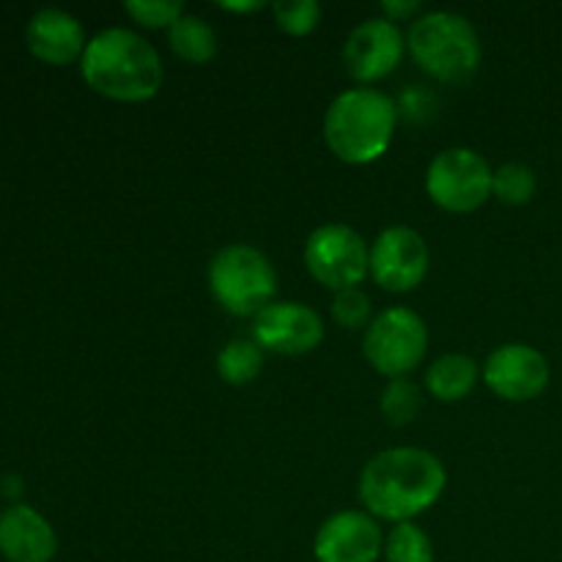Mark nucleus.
Returning a JSON list of instances; mask_svg holds the SVG:
<instances>
[{
    "mask_svg": "<svg viewBox=\"0 0 562 562\" xmlns=\"http://www.w3.org/2000/svg\"><path fill=\"white\" fill-rule=\"evenodd\" d=\"M448 472L423 448L382 450L360 475V499L373 519L404 525L442 497Z\"/></svg>",
    "mask_w": 562,
    "mask_h": 562,
    "instance_id": "f257e3e1",
    "label": "nucleus"
},
{
    "mask_svg": "<svg viewBox=\"0 0 562 562\" xmlns=\"http://www.w3.org/2000/svg\"><path fill=\"white\" fill-rule=\"evenodd\" d=\"M82 80L115 102H146L162 86V58L130 27H108L88 42L80 58Z\"/></svg>",
    "mask_w": 562,
    "mask_h": 562,
    "instance_id": "f03ea898",
    "label": "nucleus"
},
{
    "mask_svg": "<svg viewBox=\"0 0 562 562\" xmlns=\"http://www.w3.org/2000/svg\"><path fill=\"white\" fill-rule=\"evenodd\" d=\"M393 99L376 88H349L333 99L324 115V140L329 151L349 165H368L382 157L393 143Z\"/></svg>",
    "mask_w": 562,
    "mask_h": 562,
    "instance_id": "7ed1b4c3",
    "label": "nucleus"
},
{
    "mask_svg": "<svg viewBox=\"0 0 562 562\" xmlns=\"http://www.w3.org/2000/svg\"><path fill=\"white\" fill-rule=\"evenodd\" d=\"M412 58L442 82H467L481 66V38L467 16L431 11L412 22L406 36Z\"/></svg>",
    "mask_w": 562,
    "mask_h": 562,
    "instance_id": "20e7f679",
    "label": "nucleus"
},
{
    "mask_svg": "<svg viewBox=\"0 0 562 562\" xmlns=\"http://www.w3.org/2000/svg\"><path fill=\"white\" fill-rule=\"evenodd\" d=\"M209 289L234 316H258L278 294V272L256 247L228 245L209 263Z\"/></svg>",
    "mask_w": 562,
    "mask_h": 562,
    "instance_id": "39448f33",
    "label": "nucleus"
},
{
    "mask_svg": "<svg viewBox=\"0 0 562 562\" xmlns=\"http://www.w3.org/2000/svg\"><path fill=\"white\" fill-rule=\"evenodd\" d=\"M428 349L426 322L409 307H387L366 329V360L387 379H404L415 371Z\"/></svg>",
    "mask_w": 562,
    "mask_h": 562,
    "instance_id": "423d86ee",
    "label": "nucleus"
},
{
    "mask_svg": "<svg viewBox=\"0 0 562 562\" xmlns=\"http://www.w3.org/2000/svg\"><path fill=\"white\" fill-rule=\"evenodd\" d=\"M305 267L327 289H357L371 272V250L355 228L329 223L307 236Z\"/></svg>",
    "mask_w": 562,
    "mask_h": 562,
    "instance_id": "0eeeda50",
    "label": "nucleus"
},
{
    "mask_svg": "<svg viewBox=\"0 0 562 562\" xmlns=\"http://www.w3.org/2000/svg\"><path fill=\"white\" fill-rule=\"evenodd\" d=\"M492 176L486 159L472 148H448L428 165L426 190L437 206L448 212H475L492 195Z\"/></svg>",
    "mask_w": 562,
    "mask_h": 562,
    "instance_id": "6e6552de",
    "label": "nucleus"
},
{
    "mask_svg": "<svg viewBox=\"0 0 562 562\" xmlns=\"http://www.w3.org/2000/svg\"><path fill=\"white\" fill-rule=\"evenodd\" d=\"M428 272V245L415 228L382 231L371 247V278L393 294L417 289Z\"/></svg>",
    "mask_w": 562,
    "mask_h": 562,
    "instance_id": "1a4fd4ad",
    "label": "nucleus"
},
{
    "mask_svg": "<svg viewBox=\"0 0 562 562\" xmlns=\"http://www.w3.org/2000/svg\"><path fill=\"white\" fill-rule=\"evenodd\" d=\"M483 379L494 395L521 404L543 395L552 379V368L536 346L505 344L488 355Z\"/></svg>",
    "mask_w": 562,
    "mask_h": 562,
    "instance_id": "9d476101",
    "label": "nucleus"
},
{
    "mask_svg": "<svg viewBox=\"0 0 562 562\" xmlns=\"http://www.w3.org/2000/svg\"><path fill=\"white\" fill-rule=\"evenodd\" d=\"M404 36L387 16H371L349 33L344 47L346 71L357 82H376L387 77L404 58Z\"/></svg>",
    "mask_w": 562,
    "mask_h": 562,
    "instance_id": "9b49d317",
    "label": "nucleus"
},
{
    "mask_svg": "<svg viewBox=\"0 0 562 562\" xmlns=\"http://www.w3.org/2000/svg\"><path fill=\"white\" fill-rule=\"evenodd\" d=\"M252 335L261 349L278 355H307L324 340V322L311 305L272 302L256 316Z\"/></svg>",
    "mask_w": 562,
    "mask_h": 562,
    "instance_id": "f8f14e48",
    "label": "nucleus"
},
{
    "mask_svg": "<svg viewBox=\"0 0 562 562\" xmlns=\"http://www.w3.org/2000/svg\"><path fill=\"white\" fill-rule=\"evenodd\" d=\"M313 552L318 562H376L384 538L371 514L340 510L318 527Z\"/></svg>",
    "mask_w": 562,
    "mask_h": 562,
    "instance_id": "ddd939ff",
    "label": "nucleus"
},
{
    "mask_svg": "<svg viewBox=\"0 0 562 562\" xmlns=\"http://www.w3.org/2000/svg\"><path fill=\"white\" fill-rule=\"evenodd\" d=\"M58 552L53 525L31 505H9L0 514V558L9 562H49Z\"/></svg>",
    "mask_w": 562,
    "mask_h": 562,
    "instance_id": "4468645a",
    "label": "nucleus"
},
{
    "mask_svg": "<svg viewBox=\"0 0 562 562\" xmlns=\"http://www.w3.org/2000/svg\"><path fill=\"white\" fill-rule=\"evenodd\" d=\"M27 49L49 66H66L82 58L88 42L80 20L64 9H42L25 27Z\"/></svg>",
    "mask_w": 562,
    "mask_h": 562,
    "instance_id": "2eb2a0df",
    "label": "nucleus"
},
{
    "mask_svg": "<svg viewBox=\"0 0 562 562\" xmlns=\"http://www.w3.org/2000/svg\"><path fill=\"white\" fill-rule=\"evenodd\" d=\"M477 376V362L472 357L459 355H442L426 373V387L434 398L439 401H461L475 390Z\"/></svg>",
    "mask_w": 562,
    "mask_h": 562,
    "instance_id": "dca6fc26",
    "label": "nucleus"
},
{
    "mask_svg": "<svg viewBox=\"0 0 562 562\" xmlns=\"http://www.w3.org/2000/svg\"><path fill=\"white\" fill-rule=\"evenodd\" d=\"M170 49L187 64H206L217 55V33L203 16L181 14L168 27Z\"/></svg>",
    "mask_w": 562,
    "mask_h": 562,
    "instance_id": "f3484780",
    "label": "nucleus"
},
{
    "mask_svg": "<svg viewBox=\"0 0 562 562\" xmlns=\"http://www.w3.org/2000/svg\"><path fill=\"white\" fill-rule=\"evenodd\" d=\"M263 351L256 340H231L217 357V373L228 384H247L261 373Z\"/></svg>",
    "mask_w": 562,
    "mask_h": 562,
    "instance_id": "a211bd4d",
    "label": "nucleus"
},
{
    "mask_svg": "<svg viewBox=\"0 0 562 562\" xmlns=\"http://www.w3.org/2000/svg\"><path fill=\"white\" fill-rule=\"evenodd\" d=\"M384 560L387 562H434V543L426 530L415 521H404L390 530L384 541Z\"/></svg>",
    "mask_w": 562,
    "mask_h": 562,
    "instance_id": "6ab92c4d",
    "label": "nucleus"
},
{
    "mask_svg": "<svg viewBox=\"0 0 562 562\" xmlns=\"http://www.w3.org/2000/svg\"><path fill=\"white\" fill-rule=\"evenodd\" d=\"M536 190V173L525 162H505L492 176V195H497L508 206H525L532 201Z\"/></svg>",
    "mask_w": 562,
    "mask_h": 562,
    "instance_id": "aec40b11",
    "label": "nucleus"
},
{
    "mask_svg": "<svg viewBox=\"0 0 562 562\" xmlns=\"http://www.w3.org/2000/svg\"><path fill=\"white\" fill-rule=\"evenodd\" d=\"M423 409V395L420 387L409 379H390L387 390L382 395V412L387 417V423L393 426H406V423L415 420Z\"/></svg>",
    "mask_w": 562,
    "mask_h": 562,
    "instance_id": "412c9836",
    "label": "nucleus"
},
{
    "mask_svg": "<svg viewBox=\"0 0 562 562\" xmlns=\"http://www.w3.org/2000/svg\"><path fill=\"white\" fill-rule=\"evenodd\" d=\"M272 14L280 31L291 36H307L322 22V5L316 0H278L272 3Z\"/></svg>",
    "mask_w": 562,
    "mask_h": 562,
    "instance_id": "4be33fe9",
    "label": "nucleus"
},
{
    "mask_svg": "<svg viewBox=\"0 0 562 562\" xmlns=\"http://www.w3.org/2000/svg\"><path fill=\"white\" fill-rule=\"evenodd\" d=\"M371 296L362 289L335 291L333 318L346 329H362L373 322L371 318Z\"/></svg>",
    "mask_w": 562,
    "mask_h": 562,
    "instance_id": "5701e85b",
    "label": "nucleus"
},
{
    "mask_svg": "<svg viewBox=\"0 0 562 562\" xmlns=\"http://www.w3.org/2000/svg\"><path fill=\"white\" fill-rule=\"evenodd\" d=\"M124 9L132 20L146 27H170L184 14L179 0H126Z\"/></svg>",
    "mask_w": 562,
    "mask_h": 562,
    "instance_id": "b1692460",
    "label": "nucleus"
},
{
    "mask_svg": "<svg viewBox=\"0 0 562 562\" xmlns=\"http://www.w3.org/2000/svg\"><path fill=\"white\" fill-rule=\"evenodd\" d=\"M417 9H420V3H417V0H384L382 3V11L387 14L390 22L406 20V16L415 14Z\"/></svg>",
    "mask_w": 562,
    "mask_h": 562,
    "instance_id": "393cba45",
    "label": "nucleus"
},
{
    "mask_svg": "<svg viewBox=\"0 0 562 562\" xmlns=\"http://www.w3.org/2000/svg\"><path fill=\"white\" fill-rule=\"evenodd\" d=\"M22 477H16V475H5V477H0V494H3L5 499H11V503L16 505V499H20V494H22Z\"/></svg>",
    "mask_w": 562,
    "mask_h": 562,
    "instance_id": "a878e982",
    "label": "nucleus"
},
{
    "mask_svg": "<svg viewBox=\"0 0 562 562\" xmlns=\"http://www.w3.org/2000/svg\"><path fill=\"white\" fill-rule=\"evenodd\" d=\"M220 9L236 11V14H245V11H258V9H263V3H261V0H252V3H220Z\"/></svg>",
    "mask_w": 562,
    "mask_h": 562,
    "instance_id": "bb28decb",
    "label": "nucleus"
}]
</instances>
